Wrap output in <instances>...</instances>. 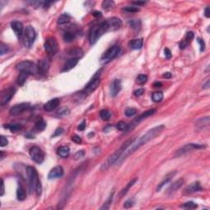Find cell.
I'll return each mask as SVG.
<instances>
[{"label": "cell", "mask_w": 210, "mask_h": 210, "mask_svg": "<svg viewBox=\"0 0 210 210\" xmlns=\"http://www.w3.org/2000/svg\"><path fill=\"white\" fill-rule=\"evenodd\" d=\"M165 129V126L164 125H159V126H157L153 128L150 129V131L146 132L145 135L141 136L137 141H134L132 143V145L130 148H128L127 150H126L124 152V154H122L121 157L120 158V159L118 160V162H121L122 160H124L125 158H126V157L131 155L132 153H133L135 151H136L137 150H139L140 148L143 146L144 145H145L148 142H150V140H152L153 139H154L156 136L159 135L162 133V132Z\"/></svg>", "instance_id": "1"}, {"label": "cell", "mask_w": 210, "mask_h": 210, "mask_svg": "<svg viewBox=\"0 0 210 210\" xmlns=\"http://www.w3.org/2000/svg\"><path fill=\"white\" fill-rule=\"evenodd\" d=\"M135 138H130L129 140H127L126 142H124L122 144V145L119 148V150H118L116 152H114L112 155L108 158V159L103 163V165L101 166V170L102 171H105L108 169L111 166H113L115 163H117L120 158L121 157V155L123 154L126 150L128 149L130 146L132 145V144L135 141Z\"/></svg>", "instance_id": "2"}, {"label": "cell", "mask_w": 210, "mask_h": 210, "mask_svg": "<svg viewBox=\"0 0 210 210\" xmlns=\"http://www.w3.org/2000/svg\"><path fill=\"white\" fill-rule=\"evenodd\" d=\"M25 171H26V175H27V178H28L29 185H30L31 190L35 191L36 195L39 196L42 193V186H41V183L39 181L38 172L36 171V169L31 166H27L25 168Z\"/></svg>", "instance_id": "3"}, {"label": "cell", "mask_w": 210, "mask_h": 210, "mask_svg": "<svg viewBox=\"0 0 210 210\" xmlns=\"http://www.w3.org/2000/svg\"><path fill=\"white\" fill-rule=\"evenodd\" d=\"M108 31H110V28L108 26L107 20L100 22L99 24L93 25L89 31V44H94L101 36Z\"/></svg>", "instance_id": "4"}, {"label": "cell", "mask_w": 210, "mask_h": 210, "mask_svg": "<svg viewBox=\"0 0 210 210\" xmlns=\"http://www.w3.org/2000/svg\"><path fill=\"white\" fill-rule=\"evenodd\" d=\"M36 38V30L33 28L31 25L26 26L24 34H23V39L22 42L25 48H31L35 42V39Z\"/></svg>", "instance_id": "5"}, {"label": "cell", "mask_w": 210, "mask_h": 210, "mask_svg": "<svg viewBox=\"0 0 210 210\" xmlns=\"http://www.w3.org/2000/svg\"><path fill=\"white\" fill-rule=\"evenodd\" d=\"M17 69L20 72H25L28 75H33L38 72L37 66L31 61H22L17 65Z\"/></svg>", "instance_id": "6"}, {"label": "cell", "mask_w": 210, "mask_h": 210, "mask_svg": "<svg viewBox=\"0 0 210 210\" xmlns=\"http://www.w3.org/2000/svg\"><path fill=\"white\" fill-rule=\"evenodd\" d=\"M101 71L102 70H100V71H97L96 74L93 76V78L89 81V83L86 85V87L82 90V92L84 93L85 94H91V93L94 92L99 87V86L100 85V81H101V79H100V75H101L100 71Z\"/></svg>", "instance_id": "7"}, {"label": "cell", "mask_w": 210, "mask_h": 210, "mask_svg": "<svg viewBox=\"0 0 210 210\" xmlns=\"http://www.w3.org/2000/svg\"><path fill=\"white\" fill-rule=\"evenodd\" d=\"M120 46L118 45H113V46L110 47L103 54V56L100 59V62L102 64H107L109 62L114 59L115 57H117L118 54L120 53Z\"/></svg>", "instance_id": "8"}, {"label": "cell", "mask_w": 210, "mask_h": 210, "mask_svg": "<svg viewBox=\"0 0 210 210\" xmlns=\"http://www.w3.org/2000/svg\"><path fill=\"white\" fill-rule=\"evenodd\" d=\"M44 49L50 56L55 55L58 50V44H57V39L54 37L47 38L45 42H44Z\"/></svg>", "instance_id": "9"}, {"label": "cell", "mask_w": 210, "mask_h": 210, "mask_svg": "<svg viewBox=\"0 0 210 210\" xmlns=\"http://www.w3.org/2000/svg\"><path fill=\"white\" fill-rule=\"evenodd\" d=\"M206 146L203 145H200V144H187L185 145L182 146V148H180L179 150H177V152L175 153V157H181L182 155H184L185 153H189L190 151L195 150H199V149H203L205 148Z\"/></svg>", "instance_id": "10"}, {"label": "cell", "mask_w": 210, "mask_h": 210, "mask_svg": "<svg viewBox=\"0 0 210 210\" xmlns=\"http://www.w3.org/2000/svg\"><path fill=\"white\" fill-rule=\"evenodd\" d=\"M30 156L36 163H42L44 160V153L43 150L38 146H33L30 149Z\"/></svg>", "instance_id": "11"}, {"label": "cell", "mask_w": 210, "mask_h": 210, "mask_svg": "<svg viewBox=\"0 0 210 210\" xmlns=\"http://www.w3.org/2000/svg\"><path fill=\"white\" fill-rule=\"evenodd\" d=\"M70 26H71L70 29L67 30L63 34V39L68 43L72 42L76 38V36H78V33L80 32V29L76 28L73 25H70Z\"/></svg>", "instance_id": "12"}, {"label": "cell", "mask_w": 210, "mask_h": 210, "mask_svg": "<svg viewBox=\"0 0 210 210\" xmlns=\"http://www.w3.org/2000/svg\"><path fill=\"white\" fill-rule=\"evenodd\" d=\"M15 93H16V89L14 87H10L4 91L2 94V98H1V105L4 106L6 103H8L15 94Z\"/></svg>", "instance_id": "13"}, {"label": "cell", "mask_w": 210, "mask_h": 210, "mask_svg": "<svg viewBox=\"0 0 210 210\" xmlns=\"http://www.w3.org/2000/svg\"><path fill=\"white\" fill-rule=\"evenodd\" d=\"M50 62L48 58H43L39 61L37 65L38 72L41 75H45L49 70Z\"/></svg>", "instance_id": "14"}, {"label": "cell", "mask_w": 210, "mask_h": 210, "mask_svg": "<svg viewBox=\"0 0 210 210\" xmlns=\"http://www.w3.org/2000/svg\"><path fill=\"white\" fill-rule=\"evenodd\" d=\"M30 107V104L26 103H22L20 104H17L13 107L11 108L10 109V114L13 115V116H17L19 114L22 113L25 110H26L28 108Z\"/></svg>", "instance_id": "15"}, {"label": "cell", "mask_w": 210, "mask_h": 210, "mask_svg": "<svg viewBox=\"0 0 210 210\" xmlns=\"http://www.w3.org/2000/svg\"><path fill=\"white\" fill-rule=\"evenodd\" d=\"M107 22L108 26L110 28V31H114L120 29L122 25V22L120 18L118 17H111L107 19Z\"/></svg>", "instance_id": "16"}, {"label": "cell", "mask_w": 210, "mask_h": 210, "mask_svg": "<svg viewBox=\"0 0 210 210\" xmlns=\"http://www.w3.org/2000/svg\"><path fill=\"white\" fill-rule=\"evenodd\" d=\"M121 89V82L118 79H115L113 81L110 85V94L111 96L115 97L118 94V93Z\"/></svg>", "instance_id": "17"}, {"label": "cell", "mask_w": 210, "mask_h": 210, "mask_svg": "<svg viewBox=\"0 0 210 210\" xmlns=\"http://www.w3.org/2000/svg\"><path fill=\"white\" fill-rule=\"evenodd\" d=\"M63 173H64V171H63L62 167V166H56L49 171V173L48 175V177L49 180L62 177L63 176Z\"/></svg>", "instance_id": "18"}, {"label": "cell", "mask_w": 210, "mask_h": 210, "mask_svg": "<svg viewBox=\"0 0 210 210\" xmlns=\"http://www.w3.org/2000/svg\"><path fill=\"white\" fill-rule=\"evenodd\" d=\"M11 27L17 38L20 39L23 36V34H24L23 33V24L22 22H17V21L12 22L11 23Z\"/></svg>", "instance_id": "19"}, {"label": "cell", "mask_w": 210, "mask_h": 210, "mask_svg": "<svg viewBox=\"0 0 210 210\" xmlns=\"http://www.w3.org/2000/svg\"><path fill=\"white\" fill-rule=\"evenodd\" d=\"M59 104H60V100L58 98H54L53 100L48 101L46 103H44V109L46 112H51L54 110Z\"/></svg>", "instance_id": "20"}, {"label": "cell", "mask_w": 210, "mask_h": 210, "mask_svg": "<svg viewBox=\"0 0 210 210\" xmlns=\"http://www.w3.org/2000/svg\"><path fill=\"white\" fill-rule=\"evenodd\" d=\"M184 182H185V181L182 179V178H181V179H178L177 181H176V182H174L172 184H171V185L168 187V189L167 190V195H171V194H173L174 192H176L177 190H179V189L182 187V185H184Z\"/></svg>", "instance_id": "21"}, {"label": "cell", "mask_w": 210, "mask_h": 210, "mask_svg": "<svg viewBox=\"0 0 210 210\" xmlns=\"http://www.w3.org/2000/svg\"><path fill=\"white\" fill-rule=\"evenodd\" d=\"M202 190V187L201 185L199 182H193L192 184H190V185H188L184 190V194L185 195H190V194H192V193L197 192V191H200Z\"/></svg>", "instance_id": "22"}, {"label": "cell", "mask_w": 210, "mask_h": 210, "mask_svg": "<svg viewBox=\"0 0 210 210\" xmlns=\"http://www.w3.org/2000/svg\"><path fill=\"white\" fill-rule=\"evenodd\" d=\"M79 58H76V57H71L70 59H68L66 63L63 66V68L62 69V72H66L71 70L72 68H74L76 66V64L78 63Z\"/></svg>", "instance_id": "23"}, {"label": "cell", "mask_w": 210, "mask_h": 210, "mask_svg": "<svg viewBox=\"0 0 210 210\" xmlns=\"http://www.w3.org/2000/svg\"><path fill=\"white\" fill-rule=\"evenodd\" d=\"M176 173H177V171H171V172H169L168 174L166 175L163 180V181H162V182H161L160 183L158 184V185L157 186V188H156L157 191H160L161 189L163 188L164 185H166L167 184H168L169 182H171V179L174 177V176L176 175Z\"/></svg>", "instance_id": "24"}, {"label": "cell", "mask_w": 210, "mask_h": 210, "mask_svg": "<svg viewBox=\"0 0 210 210\" xmlns=\"http://www.w3.org/2000/svg\"><path fill=\"white\" fill-rule=\"evenodd\" d=\"M194 36H195V35H194V33H193L192 31H189V32H187L185 39H183V40H182L180 44H179L180 49H185L186 47L188 46L189 44H190V42L192 41V39H194Z\"/></svg>", "instance_id": "25"}, {"label": "cell", "mask_w": 210, "mask_h": 210, "mask_svg": "<svg viewBox=\"0 0 210 210\" xmlns=\"http://www.w3.org/2000/svg\"><path fill=\"white\" fill-rule=\"evenodd\" d=\"M129 46L132 49H141L143 46V39L140 38V39H135L131 40L129 42Z\"/></svg>", "instance_id": "26"}, {"label": "cell", "mask_w": 210, "mask_h": 210, "mask_svg": "<svg viewBox=\"0 0 210 210\" xmlns=\"http://www.w3.org/2000/svg\"><path fill=\"white\" fill-rule=\"evenodd\" d=\"M57 154L62 158H68L70 154V149L67 145L61 146L57 149Z\"/></svg>", "instance_id": "27"}, {"label": "cell", "mask_w": 210, "mask_h": 210, "mask_svg": "<svg viewBox=\"0 0 210 210\" xmlns=\"http://www.w3.org/2000/svg\"><path fill=\"white\" fill-rule=\"evenodd\" d=\"M209 118L207 117V118H201L200 120L197 121L196 127L198 130H201V129L204 128L205 126H209Z\"/></svg>", "instance_id": "28"}, {"label": "cell", "mask_w": 210, "mask_h": 210, "mask_svg": "<svg viewBox=\"0 0 210 210\" xmlns=\"http://www.w3.org/2000/svg\"><path fill=\"white\" fill-rule=\"evenodd\" d=\"M71 21V16L68 13H63L57 19V24L59 25H64L68 24Z\"/></svg>", "instance_id": "29"}, {"label": "cell", "mask_w": 210, "mask_h": 210, "mask_svg": "<svg viewBox=\"0 0 210 210\" xmlns=\"http://www.w3.org/2000/svg\"><path fill=\"white\" fill-rule=\"evenodd\" d=\"M137 182V179L136 178H135V179H132L131 182H129L127 185H126V187H124V188L121 190V191H120V194H119V196L120 197H122V196H124L126 193L128 192V190L131 189V187H132L133 185H135V182Z\"/></svg>", "instance_id": "30"}, {"label": "cell", "mask_w": 210, "mask_h": 210, "mask_svg": "<svg viewBox=\"0 0 210 210\" xmlns=\"http://www.w3.org/2000/svg\"><path fill=\"white\" fill-rule=\"evenodd\" d=\"M17 197L18 200H20V201H23L26 198V193H25V189L23 188V186L22 185H19V187L17 188Z\"/></svg>", "instance_id": "31"}, {"label": "cell", "mask_w": 210, "mask_h": 210, "mask_svg": "<svg viewBox=\"0 0 210 210\" xmlns=\"http://www.w3.org/2000/svg\"><path fill=\"white\" fill-rule=\"evenodd\" d=\"M163 99V93L162 91H156L153 92L152 94V100L155 103H159Z\"/></svg>", "instance_id": "32"}, {"label": "cell", "mask_w": 210, "mask_h": 210, "mask_svg": "<svg viewBox=\"0 0 210 210\" xmlns=\"http://www.w3.org/2000/svg\"><path fill=\"white\" fill-rule=\"evenodd\" d=\"M70 55L72 56V57H76V58H80L81 57H82L83 55V51H82L81 49H78V48H76V49H73L69 51V54Z\"/></svg>", "instance_id": "33"}, {"label": "cell", "mask_w": 210, "mask_h": 210, "mask_svg": "<svg viewBox=\"0 0 210 210\" xmlns=\"http://www.w3.org/2000/svg\"><path fill=\"white\" fill-rule=\"evenodd\" d=\"M113 195H114V190H113V192L110 194V195H109V197H108V199H107V201L103 203V205L100 208V209L106 210V209H108L110 208L111 203H112L113 199Z\"/></svg>", "instance_id": "34"}, {"label": "cell", "mask_w": 210, "mask_h": 210, "mask_svg": "<svg viewBox=\"0 0 210 210\" xmlns=\"http://www.w3.org/2000/svg\"><path fill=\"white\" fill-rule=\"evenodd\" d=\"M102 7L105 10H110L115 7V3L113 0H105L102 3Z\"/></svg>", "instance_id": "35"}, {"label": "cell", "mask_w": 210, "mask_h": 210, "mask_svg": "<svg viewBox=\"0 0 210 210\" xmlns=\"http://www.w3.org/2000/svg\"><path fill=\"white\" fill-rule=\"evenodd\" d=\"M35 127H36L37 131H39V132H40V131H44V130L45 129V127H46V123H45V121H44L42 118H40V119H39V120L36 122Z\"/></svg>", "instance_id": "36"}, {"label": "cell", "mask_w": 210, "mask_h": 210, "mask_svg": "<svg viewBox=\"0 0 210 210\" xmlns=\"http://www.w3.org/2000/svg\"><path fill=\"white\" fill-rule=\"evenodd\" d=\"M129 25L135 31H140V29L141 27V22L140 20H132L129 22Z\"/></svg>", "instance_id": "37"}, {"label": "cell", "mask_w": 210, "mask_h": 210, "mask_svg": "<svg viewBox=\"0 0 210 210\" xmlns=\"http://www.w3.org/2000/svg\"><path fill=\"white\" fill-rule=\"evenodd\" d=\"M28 74L25 72H20V75L17 77V84L19 86H22L26 81V78L28 76Z\"/></svg>", "instance_id": "38"}, {"label": "cell", "mask_w": 210, "mask_h": 210, "mask_svg": "<svg viewBox=\"0 0 210 210\" xmlns=\"http://www.w3.org/2000/svg\"><path fill=\"white\" fill-rule=\"evenodd\" d=\"M100 118H102L103 121H108L111 118L110 112L107 109H103V110L100 111Z\"/></svg>", "instance_id": "39"}, {"label": "cell", "mask_w": 210, "mask_h": 210, "mask_svg": "<svg viewBox=\"0 0 210 210\" xmlns=\"http://www.w3.org/2000/svg\"><path fill=\"white\" fill-rule=\"evenodd\" d=\"M4 127L9 129L12 132H17L22 129V126L20 124H9L7 126H4Z\"/></svg>", "instance_id": "40"}, {"label": "cell", "mask_w": 210, "mask_h": 210, "mask_svg": "<svg viewBox=\"0 0 210 210\" xmlns=\"http://www.w3.org/2000/svg\"><path fill=\"white\" fill-rule=\"evenodd\" d=\"M117 128H118L119 131H121V132H127L128 124L126 123L125 121H119L118 124H117Z\"/></svg>", "instance_id": "41"}, {"label": "cell", "mask_w": 210, "mask_h": 210, "mask_svg": "<svg viewBox=\"0 0 210 210\" xmlns=\"http://www.w3.org/2000/svg\"><path fill=\"white\" fill-rule=\"evenodd\" d=\"M147 81H148V76L145 75V74H140V75L138 76L137 78H136V82H137L138 84H140V85L145 84V83L147 82Z\"/></svg>", "instance_id": "42"}, {"label": "cell", "mask_w": 210, "mask_h": 210, "mask_svg": "<svg viewBox=\"0 0 210 210\" xmlns=\"http://www.w3.org/2000/svg\"><path fill=\"white\" fill-rule=\"evenodd\" d=\"M70 113V110L68 109V108H61L59 110H57V116L58 117H64Z\"/></svg>", "instance_id": "43"}, {"label": "cell", "mask_w": 210, "mask_h": 210, "mask_svg": "<svg viewBox=\"0 0 210 210\" xmlns=\"http://www.w3.org/2000/svg\"><path fill=\"white\" fill-rule=\"evenodd\" d=\"M181 207L184 208V209H196L198 207V205L195 203L192 202V201H189V202H186L184 204L181 205Z\"/></svg>", "instance_id": "44"}, {"label": "cell", "mask_w": 210, "mask_h": 210, "mask_svg": "<svg viewBox=\"0 0 210 210\" xmlns=\"http://www.w3.org/2000/svg\"><path fill=\"white\" fill-rule=\"evenodd\" d=\"M136 113H137V110L135 108H127L126 110L125 111V114H126V117H132L135 114H136Z\"/></svg>", "instance_id": "45"}, {"label": "cell", "mask_w": 210, "mask_h": 210, "mask_svg": "<svg viewBox=\"0 0 210 210\" xmlns=\"http://www.w3.org/2000/svg\"><path fill=\"white\" fill-rule=\"evenodd\" d=\"M123 10H124L125 12H132V13H133V12H137L140 11V9L138 8L137 7H135V6H129V7H126L123 8Z\"/></svg>", "instance_id": "46"}, {"label": "cell", "mask_w": 210, "mask_h": 210, "mask_svg": "<svg viewBox=\"0 0 210 210\" xmlns=\"http://www.w3.org/2000/svg\"><path fill=\"white\" fill-rule=\"evenodd\" d=\"M8 51H9L8 47L6 44H4V43H1V44H0V54H1V56L7 54Z\"/></svg>", "instance_id": "47"}, {"label": "cell", "mask_w": 210, "mask_h": 210, "mask_svg": "<svg viewBox=\"0 0 210 210\" xmlns=\"http://www.w3.org/2000/svg\"><path fill=\"white\" fill-rule=\"evenodd\" d=\"M134 203H135V201H134L133 199H127L124 203V208L125 209H130V208H132L134 205Z\"/></svg>", "instance_id": "48"}, {"label": "cell", "mask_w": 210, "mask_h": 210, "mask_svg": "<svg viewBox=\"0 0 210 210\" xmlns=\"http://www.w3.org/2000/svg\"><path fill=\"white\" fill-rule=\"evenodd\" d=\"M197 42L199 44V47H200V52H203L205 49V43L203 41V39L201 38H197Z\"/></svg>", "instance_id": "49"}, {"label": "cell", "mask_w": 210, "mask_h": 210, "mask_svg": "<svg viewBox=\"0 0 210 210\" xmlns=\"http://www.w3.org/2000/svg\"><path fill=\"white\" fill-rule=\"evenodd\" d=\"M7 144H8V140H7V138L4 135H1V137H0V146L4 147V146L7 145Z\"/></svg>", "instance_id": "50"}, {"label": "cell", "mask_w": 210, "mask_h": 210, "mask_svg": "<svg viewBox=\"0 0 210 210\" xmlns=\"http://www.w3.org/2000/svg\"><path fill=\"white\" fill-rule=\"evenodd\" d=\"M84 156H85V151L84 150H80V151L76 153V154L74 155V158H75L76 160H77V159H80V158H83Z\"/></svg>", "instance_id": "51"}, {"label": "cell", "mask_w": 210, "mask_h": 210, "mask_svg": "<svg viewBox=\"0 0 210 210\" xmlns=\"http://www.w3.org/2000/svg\"><path fill=\"white\" fill-rule=\"evenodd\" d=\"M64 132V129L62 128V127H58V128L56 129V131L54 132V134L53 135V137H56V136H58V135H62V133Z\"/></svg>", "instance_id": "52"}, {"label": "cell", "mask_w": 210, "mask_h": 210, "mask_svg": "<svg viewBox=\"0 0 210 210\" xmlns=\"http://www.w3.org/2000/svg\"><path fill=\"white\" fill-rule=\"evenodd\" d=\"M71 140H73L76 144H81V138L77 135H74L73 136H71Z\"/></svg>", "instance_id": "53"}, {"label": "cell", "mask_w": 210, "mask_h": 210, "mask_svg": "<svg viewBox=\"0 0 210 210\" xmlns=\"http://www.w3.org/2000/svg\"><path fill=\"white\" fill-rule=\"evenodd\" d=\"M144 92H145V89L141 88V89H138L135 90V91H134V94H135L136 97H139L140 96V95H142Z\"/></svg>", "instance_id": "54"}, {"label": "cell", "mask_w": 210, "mask_h": 210, "mask_svg": "<svg viewBox=\"0 0 210 210\" xmlns=\"http://www.w3.org/2000/svg\"><path fill=\"white\" fill-rule=\"evenodd\" d=\"M86 121L84 120V121H82L81 123H80V125H79L78 126V129L80 130V131H84L85 129H86Z\"/></svg>", "instance_id": "55"}, {"label": "cell", "mask_w": 210, "mask_h": 210, "mask_svg": "<svg viewBox=\"0 0 210 210\" xmlns=\"http://www.w3.org/2000/svg\"><path fill=\"white\" fill-rule=\"evenodd\" d=\"M164 54H165V57H167V58H171V51L169 50V49H167V48H166V49H164Z\"/></svg>", "instance_id": "56"}, {"label": "cell", "mask_w": 210, "mask_h": 210, "mask_svg": "<svg viewBox=\"0 0 210 210\" xmlns=\"http://www.w3.org/2000/svg\"><path fill=\"white\" fill-rule=\"evenodd\" d=\"M4 191H5V187H4V182L3 179H1V193L0 195L3 196L4 195Z\"/></svg>", "instance_id": "57"}, {"label": "cell", "mask_w": 210, "mask_h": 210, "mask_svg": "<svg viewBox=\"0 0 210 210\" xmlns=\"http://www.w3.org/2000/svg\"><path fill=\"white\" fill-rule=\"evenodd\" d=\"M146 4V2H144V1H136V2H132V4L133 5H135V7L137 6H141V5H145Z\"/></svg>", "instance_id": "58"}, {"label": "cell", "mask_w": 210, "mask_h": 210, "mask_svg": "<svg viewBox=\"0 0 210 210\" xmlns=\"http://www.w3.org/2000/svg\"><path fill=\"white\" fill-rule=\"evenodd\" d=\"M204 15H205V17H210V8L209 7H207L206 8H205V10H204Z\"/></svg>", "instance_id": "59"}, {"label": "cell", "mask_w": 210, "mask_h": 210, "mask_svg": "<svg viewBox=\"0 0 210 210\" xmlns=\"http://www.w3.org/2000/svg\"><path fill=\"white\" fill-rule=\"evenodd\" d=\"M92 15L94 17H102V13L100 12H94Z\"/></svg>", "instance_id": "60"}, {"label": "cell", "mask_w": 210, "mask_h": 210, "mask_svg": "<svg viewBox=\"0 0 210 210\" xmlns=\"http://www.w3.org/2000/svg\"><path fill=\"white\" fill-rule=\"evenodd\" d=\"M163 77L166 79H169L171 77V72H166L163 74Z\"/></svg>", "instance_id": "61"}, {"label": "cell", "mask_w": 210, "mask_h": 210, "mask_svg": "<svg viewBox=\"0 0 210 210\" xmlns=\"http://www.w3.org/2000/svg\"><path fill=\"white\" fill-rule=\"evenodd\" d=\"M209 80H208L207 81V82L203 85V89H209Z\"/></svg>", "instance_id": "62"}, {"label": "cell", "mask_w": 210, "mask_h": 210, "mask_svg": "<svg viewBox=\"0 0 210 210\" xmlns=\"http://www.w3.org/2000/svg\"><path fill=\"white\" fill-rule=\"evenodd\" d=\"M153 86H154V87H161L163 86V84L160 81H156L153 83Z\"/></svg>", "instance_id": "63"}]
</instances>
